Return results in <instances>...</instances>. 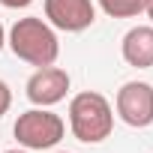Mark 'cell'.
Returning a JSON list of instances; mask_svg holds the SVG:
<instances>
[{
  "label": "cell",
  "instance_id": "30bf717a",
  "mask_svg": "<svg viewBox=\"0 0 153 153\" xmlns=\"http://www.w3.org/2000/svg\"><path fill=\"white\" fill-rule=\"evenodd\" d=\"M30 3H33V0H0V6H6V9H24Z\"/></svg>",
  "mask_w": 153,
  "mask_h": 153
},
{
  "label": "cell",
  "instance_id": "7c38bea8",
  "mask_svg": "<svg viewBox=\"0 0 153 153\" xmlns=\"http://www.w3.org/2000/svg\"><path fill=\"white\" fill-rule=\"evenodd\" d=\"M147 15H150V21H153V0H147V9H144Z\"/></svg>",
  "mask_w": 153,
  "mask_h": 153
},
{
  "label": "cell",
  "instance_id": "4fadbf2b",
  "mask_svg": "<svg viewBox=\"0 0 153 153\" xmlns=\"http://www.w3.org/2000/svg\"><path fill=\"white\" fill-rule=\"evenodd\" d=\"M6 153H30V150H6Z\"/></svg>",
  "mask_w": 153,
  "mask_h": 153
},
{
  "label": "cell",
  "instance_id": "5b68a950",
  "mask_svg": "<svg viewBox=\"0 0 153 153\" xmlns=\"http://www.w3.org/2000/svg\"><path fill=\"white\" fill-rule=\"evenodd\" d=\"M69 93V72L60 66H39L30 78H27V99L36 108H51L63 102Z\"/></svg>",
  "mask_w": 153,
  "mask_h": 153
},
{
  "label": "cell",
  "instance_id": "9c48e42d",
  "mask_svg": "<svg viewBox=\"0 0 153 153\" xmlns=\"http://www.w3.org/2000/svg\"><path fill=\"white\" fill-rule=\"evenodd\" d=\"M9 105H12V90H9L6 81H0V117L9 111Z\"/></svg>",
  "mask_w": 153,
  "mask_h": 153
},
{
  "label": "cell",
  "instance_id": "8992f818",
  "mask_svg": "<svg viewBox=\"0 0 153 153\" xmlns=\"http://www.w3.org/2000/svg\"><path fill=\"white\" fill-rule=\"evenodd\" d=\"M45 18L57 30L81 33L96 21V6L93 0H45Z\"/></svg>",
  "mask_w": 153,
  "mask_h": 153
},
{
  "label": "cell",
  "instance_id": "8fae6325",
  "mask_svg": "<svg viewBox=\"0 0 153 153\" xmlns=\"http://www.w3.org/2000/svg\"><path fill=\"white\" fill-rule=\"evenodd\" d=\"M6 45V30H3V24H0V48Z\"/></svg>",
  "mask_w": 153,
  "mask_h": 153
},
{
  "label": "cell",
  "instance_id": "5bb4252c",
  "mask_svg": "<svg viewBox=\"0 0 153 153\" xmlns=\"http://www.w3.org/2000/svg\"><path fill=\"white\" fill-rule=\"evenodd\" d=\"M60 153H66V150H60Z\"/></svg>",
  "mask_w": 153,
  "mask_h": 153
},
{
  "label": "cell",
  "instance_id": "277c9868",
  "mask_svg": "<svg viewBox=\"0 0 153 153\" xmlns=\"http://www.w3.org/2000/svg\"><path fill=\"white\" fill-rule=\"evenodd\" d=\"M114 108L126 126L144 129L153 123V87L147 81H126L117 90Z\"/></svg>",
  "mask_w": 153,
  "mask_h": 153
},
{
  "label": "cell",
  "instance_id": "3957f363",
  "mask_svg": "<svg viewBox=\"0 0 153 153\" xmlns=\"http://www.w3.org/2000/svg\"><path fill=\"white\" fill-rule=\"evenodd\" d=\"M12 132H15V141L24 150H48V147L60 144L66 123H63L60 114H54L48 108H30V111L18 114Z\"/></svg>",
  "mask_w": 153,
  "mask_h": 153
},
{
  "label": "cell",
  "instance_id": "7a4b0ae2",
  "mask_svg": "<svg viewBox=\"0 0 153 153\" xmlns=\"http://www.w3.org/2000/svg\"><path fill=\"white\" fill-rule=\"evenodd\" d=\"M69 129L84 144H99L114 129V108L96 90H81L69 102Z\"/></svg>",
  "mask_w": 153,
  "mask_h": 153
},
{
  "label": "cell",
  "instance_id": "ba28073f",
  "mask_svg": "<svg viewBox=\"0 0 153 153\" xmlns=\"http://www.w3.org/2000/svg\"><path fill=\"white\" fill-rule=\"evenodd\" d=\"M99 9L111 18H135L147 9V0H99Z\"/></svg>",
  "mask_w": 153,
  "mask_h": 153
},
{
  "label": "cell",
  "instance_id": "6da1fadb",
  "mask_svg": "<svg viewBox=\"0 0 153 153\" xmlns=\"http://www.w3.org/2000/svg\"><path fill=\"white\" fill-rule=\"evenodd\" d=\"M6 42H9V48H12V54L18 60H24V63H30L36 69L51 66L57 60V54H60V42H57V33L51 30V24L42 21V18H33V15L18 18L12 24Z\"/></svg>",
  "mask_w": 153,
  "mask_h": 153
},
{
  "label": "cell",
  "instance_id": "52a82bcc",
  "mask_svg": "<svg viewBox=\"0 0 153 153\" xmlns=\"http://www.w3.org/2000/svg\"><path fill=\"white\" fill-rule=\"evenodd\" d=\"M123 60L135 69H150L153 66V27H132L123 36Z\"/></svg>",
  "mask_w": 153,
  "mask_h": 153
}]
</instances>
